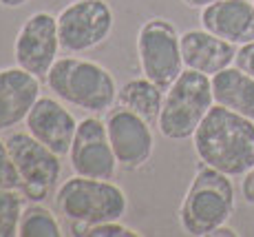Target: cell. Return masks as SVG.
Listing matches in <instances>:
<instances>
[{"label":"cell","mask_w":254,"mask_h":237,"mask_svg":"<svg viewBox=\"0 0 254 237\" xmlns=\"http://www.w3.org/2000/svg\"><path fill=\"white\" fill-rule=\"evenodd\" d=\"M166 91L159 85H155L153 80H148L146 76L141 78H130L122 85L120 93H117V102L122 107L130 109L133 113L141 116L146 122L157 124L159 113H162Z\"/></svg>","instance_id":"obj_17"},{"label":"cell","mask_w":254,"mask_h":237,"mask_svg":"<svg viewBox=\"0 0 254 237\" xmlns=\"http://www.w3.org/2000/svg\"><path fill=\"white\" fill-rule=\"evenodd\" d=\"M182 2L188 4L190 9H206V7H210V4L219 2V0H182Z\"/></svg>","instance_id":"obj_24"},{"label":"cell","mask_w":254,"mask_h":237,"mask_svg":"<svg viewBox=\"0 0 254 237\" xmlns=\"http://www.w3.org/2000/svg\"><path fill=\"white\" fill-rule=\"evenodd\" d=\"M241 191H243V197H246V202L254 204V169H252V171H248L246 175H243Z\"/></svg>","instance_id":"obj_23"},{"label":"cell","mask_w":254,"mask_h":237,"mask_svg":"<svg viewBox=\"0 0 254 237\" xmlns=\"http://www.w3.org/2000/svg\"><path fill=\"white\" fill-rule=\"evenodd\" d=\"M214 105L228 107L254 120V78L239 67H228L212 76Z\"/></svg>","instance_id":"obj_16"},{"label":"cell","mask_w":254,"mask_h":237,"mask_svg":"<svg viewBox=\"0 0 254 237\" xmlns=\"http://www.w3.org/2000/svg\"><path fill=\"white\" fill-rule=\"evenodd\" d=\"M38 98L40 78L18 65L0 69V133L22 124Z\"/></svg>","instance_id":"obj_13"},{"label":"cell","mask_w":254,"mask_h":237,"mask_svg":"<svg viewBox=\"0 0 254 237\" xmlns=\"http://www.w3.org/2000/svg\"><path fill=\"white\" fill-rule=\"evenodd\" d=\"M62 44L58 33V16L49 11H36L22 22L13 42L16 65L36 78H47L49 69L58 60Z\"/></svg>","instance_id":"obj_9"},{"label":"cell","mask_w":254,"mask_h":237,"mask_svg":"<svg viewBox=\"0 0 254 237\" xmlns=\"http://www.w3.org/2000/svg\"><path fill=\"white\" fill-rule=\"evenodd\" d=\"M192 144L201 164L230 177H243L254 169V120L228 107L212 105L194 131Z\"/></svg>","instance_id":"obj_1"},{"label":"cell","mask_w":254,"mask_h":237,"mask_svg":"<svg viewBox=\"0 0 254 237\" xmlns=\"http://www.w3.org/2000/svg\"><path fill=\"white\" fill-rule=\"evenodd\" d=\"M69 164L77 175L113 180L120 164L111 146L106 122L93 113L77 122V131L69 151Z\"/></svg>","instance_id":"obj_10"},{"label":"cell","mask_w":254,"mask_h":237,"mask_svg":"<svg viewBox=\"0 0 254 237\" xmlns=\"http://www.w3.org/2000/svg\"><path fill=\"white\" fill-rule=\"evenodd\" d=\"M252 2H254V0H252Z\"/></svg>","instance_id":"obj_26"},{"label":"cell","mask_w":254,"mask_h":237,"mask_svg":"<svg viewBox=\"0 0 254 237\" xmlns=\"http://www.w3.org/2000/svg\"><path fill=\"white\" fill-rule=\"evenodd\" d=\"M29 0H0V4L7 9H18V7H24Z\"/></svg>","instance_id":"obj_25"},{"label":"cell","mask_w":254,"mask_h":237,"mask_svg":"<svg viewBox=\"0 0 254 237\" xmlns=\"http://www.w3.org/2000/svg\"><path fill=\"white\" fill-rule=\"evenodd\" d=\"M22 180L16 169V162L11 157L7 142L0 140V189H20Z\"/></svg>","instance_id":"obj_20"},{"label":"cell","mask_w":254,"mask_h":237,"mask_svg":"<svg viewBox=\"0 0 254 237\" xmlns=\"http://www.w3.org/2000/svg\"><path fill=\"white\" fill-rule=\"evenodd\" d=\"M106 133L115 151L117 164L124 171H137L150 160L155 137L150 122L126 107H115L106 113Z\"/></svg>","instance_id":"obj_11"},{"label":"cell","mask_w":254,"mask_h":237,"mask_svg":"<svg viewBox=\"0 0 254 237\" xmlns=\"http://www.w3.org/2000/svg\"><path fill=\"white\" fill-rule=\"evenodd\" d=\"M234 213V186L230 175L203 164L186 191L179 222L188 235H212Z\"/></svg>","instance_id":"obj_4"},{"label":"cell","mask_w":254,"mask_h":237,"mask_svg":"<svg viewBox=\"0 0 254 237\" xmlns=\"http://www.w3.org/2000/svg\"><path fill=\"white\" fill-rule=\"evenodd\" d=\"M199 22L206 31L237 44L254 42V2L252 0H219L201 9Z\"/></svg>","instance_id":"obj_14"},{"label":"cell","mask_w":254,"mask_h":237,"mask_svg":"<svg viewBox=\"0 0 254 237\" xmlns=\"http://www.w3.org/2000/svg\"><path fill=\"white\" fill-rule=\"evenodd\" d=\"M237 44L214 36L206 29H188L182 33V56L184 67L192 71L206 73L212 78L214 73L234 65Z\"/></svg>","instance_id":"obj_15"},{"label":"cell","mask_w":254,"mask_h":237,"mask_svg":"<svg viewBox=\"0 0 254 237\" xmlns=\"http://www.w3.org/2000/svg\"><path fill=\"white\" fill-rule=\"evenodd\" d=\"M56 204L71 224L69 235H82L93 224L122 220L128 211V197L113 180H97L75 173L58 186Z\"/></svg>","instance_id":"obj_3"},{"label":"cell","mask_w":254,"mask_h":237,"mask_svg":"<svg viewBox=\"0 0 254 237\" xmlns=\"http://www.w3.org/2000/svg\"><path fill=\"white\" fill-rule=\"evenodd\" d=\"M212 105V78L192 69H184L182 76L166 89L157 129L168 140H190Z\"/></svg>","instance_id":"obj_5"},{"label":"cell","mask_w":254,"mask_h":237,"mask_svg":"<svg viewBox=\"0 0 254 237\" xmlns=\"http://www.w3.org/2000/svg\"><path fill=\"white\" fill-rule=\"evenodd\" d=\"M86 237H135L141 235L130 226L122 224V220H113V222H102V224H93L89 229H84Z\"/></svg>","instance_id":"obj_21"},{"label":"cell","mask_w":254,"mask_h":237,"mask_svg":"<svg viewBox=\"0 0 254 237\" xmlns=\"http://www.w3.org/2000/svg\"><path fill=\"white\" fill-rule=\"evenodd\" d=\"M47 87L64 105L86 113H109L117 102V82L113 73L100 62L86 58H58L47 73Z\"/></svg>","instance_id":"obj_2"},{"label":"cell","mask_w":254,"mask_h":237,"mask_svg":"<svg viewBox=\"0 0 254 237\" xmlns=\"http://www.w3.org/2000/svg\"><path fill=\"white\" fill-rule=\"evenodd\" d=\"M27 131L58 155H69L73 137L77 131L75 116L64 107L60 98L40 96L31 107L27 120Z\"/></svg>","instance_id":"obj_12"},{"label":"cell","mask_w":254,"mask_h":237,"mask_svg":"<svg viewBox=\"0 0 254 237\" xmlns=\"http://www.w3.org/2000/svg\"><path fill=\"white\" fill-rule=\"evenodd\" d=\"M234 67H239L241 71H246L248 76L254 78V42H246L237 49Z\"/></svg>","instance_id":"obj_22"},{"label":"cell","mask_w":254,"mask_h":237,"mask_svg":"<svg viewBox=\"0 0 254 237\" xmlns=\"http://www.w3.org/2000/svg\"><path fill=\"white\" fill-rule=\"evenodd\" d=\"M62 226L58 217L42 206V202H33V204L24 206L20 224H18V237H60Z\"/></svg>","instance_id":"obj_18"},{"label":"cell","mask_w":254,"mask_h":237,"mask_svg":"<svg viewBox=\"0 0 254 237\" xmlns=\"http://www.w3.org/2000/svg\"><path fill=\"white\" fill-rule=\"evenodd\" d=\"M7 146L22 180V195L31 202H45L62 173L60 155L38 142L29 131H16L7 137Z\"/></svg>","instance_id":"obj_8"},{"label":"cell","mask_w":254,"mask_h":237,"mask_svg":"<svg viewBox=\"0 0 254 237\" xmlns=\"http://www.w3.org/2000/svg\"><path fill=\"white\" fill-rule=\"evenodd\" d=\"M115 16L106 0H73L58 13V33L66 53H86L109 40Z\"/></svg>","instance_id":"obj_7"},{"label":"cell","mask_w":254,"mask_h":237,"mask_svg":"<svg viewBox=\"0 0 254 237\" xmlns=\"http://www.w3.org/2000/svg\"><path fill=\"white\" fill-rule=\"evenodd\" d=\"M137 58L141 73L166 91L186 69L182 33L166 18H150L139 27Z\"/></svg>","instance_id":"obj_6"},{"label":"cell","mask_w":254,"mask_h":237,"mask_svg":"<svg viewBox=\"0 0 254 237\" xmlns=\"http://www.w3.org/2000/svg\"><path fill=\"white\" fill-rule=\"evenodd\" d=\"M24 211V195L18 189H0V237H16Z\"/></svg>","instance_id":"obj_19"}]
</instances>
